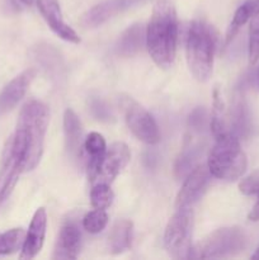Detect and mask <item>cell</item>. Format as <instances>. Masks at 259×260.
<instances>
[{
	"label": "cell",
	"mask_w": 259,
	"mask_h": 260,
	"mask_svg": "<svg viewBox=\"0 0 259 260\" xmlns=\"http://www.w3.org/2000/svg\"><path fill=\"white\" fill-rule=\"evenodd\" d=\"M84 149L89 156L88 169L95 167L99 160L103 157L104 152L107 150V144L104 137L98 132H90L84 142Z\"/></svg>",
	"instance_id": "cell-23"
},
{
	"label": "cell",
	"mask_w": 259,
	"mask_h": 260,
	"mask_svg": "<svg viewBox=\"0 0 259 260\" xmlns=\"http://www.w3.org/2000/svg\"><path fill=\"white\" fill-rule=\"evenodd\" d=\"M144 42L146 43V30L142 24H134L127 28L121 37L118 38L116 45L117 55L128 57L141 51Z\"/></svg>",
	"instance_id": "cell-18"
},
{
	"label": "cell",
	"mask_w": 259,
	"mask_h": 260,
	"mask_svg": "<svg viewBox=\"0 0 259 260\" xmlns=\"http://www.w3.org/2000/svg\"><path fill=\"white\" fill-rule=\"evenodd\" d=\"M249 62L251 65L259 60V12L250 19L249 27V43H248Z\"/></svg>",
	"instance_id": "cell-27"
},
{
	"label": "cell",
	"mask_w": 259,
	"mask_h": 260,
	"mask_svg": "<svg viewBox=\"0 0 259 260\" xmlns=\"http://www.w3.org/2000/svg\"><path fill=\"white\" fill-rule=\"evenodd\" d=\"M63 134H65L66 149L73 157L80 154L83 144V127L79 117L73 109H66L63 113Z\"/></svg>",
	"instance_id": "cell-17"
},
{
	"label": "cell",
	"mask_w": 259,
	"mask_h": 260,
	"mask_svg": "<svg viewBox=\"0 0 259 260\" xmlns=\"http://www.w3.org/2000/svg\"><path fill=\"white\" fill-rule=\"evenodd\" d=\"M36 75H37V71L35 69H28L15 76L4 86V89L0 91V116L8 113L17 107V104L27 93Z\"/></svg>",
	"instance_id": "cell-12"
},
{
	"label": "cell",
	"mask_w": 259,
	"mask_h": 260,
	"mask_svg": "<svg viewBox=\"0 0 259 260\" xmlns=\"http://www.w3.org/2000/svg\"><path fill=\"white\" fill-rule=\"evenodd\" d=\"M250 84L256 89V90H259V66L254 70V73L251 74Z\"/></svg>",
	"instance_id": "cell-32"
},
{
	"label": "cell",
	"mask_w": 259,
	"mask_h": 260,
	"mask_svg": "<svg viewBox=\"0 0 259 260\" xmlns=\"http://www.w3.org/2000/svg\"><path fill=\"white\" fill-rule=\"evenodd\" d=\"M90 111L91 114L99 121H109L112 118L111 109L104 102L99 101V99H93L90 102Z\"/></svg>",
	"instance_id": "cell-30"
},
{
	"label": "cell",
	"mask_w": 259,
	"mask_h": 260,
	"mask_svg": "<svg viewBox=\"0 0 259 260\" xmlns=\"http://www.w3.org/2000/svg\"><path fill=\"white\" fill-rule=\"evenodd\" d=\"M24 238L25 231L22 228L12 229L0 234V255H9L22 250Z\"/></svg>",
	"instance_id": "cell-24"
},
{
	"label": "cell",
	"mask_w": 259,
	"mask_h": 260,
	"mask_svg": "<svg viewBox=\"0 0 259 260\" xmlns=\"http://www.w3.org/2000/svg\"><path fill=\"white\" fill-rule=\"evenodd\" d=\"M211 131L215 139L221 136L231 134L229 128V119L228 113L225 111V104H223L222 96L218 89L213 91V109L211 114Z\"/></svg>",
	"instance_id": "cell-22"
},
{
	"label": "cell",
	"mask_w": 259,
	"mask_h": 260,
	"mask_svg": "<svg viewBox=\"0 0 259 260\" xmlns=\"http://www.w3.org/2000/svg\"><path fill=\"white\" fill-rule=\"evenodd\" d=\"M36 3H37V8L41 15L55 35H57L61 40L66 41V42H80L78 33L70 25L66 24L63 20L58 0H36Z\"/></svg>",
	"instance_id": "cell-11"
},
{
	"label": "cell",
	"mask_w": 259,
	"mask_h": 260,
	"mask_svg": "<svg viewBox=\"0 0 259 260\" xmlns=\"http://www.w3.org/2000/svg\"><path fill=\"white\" fill-rule=\"evenodd\" d=\"M251 259H259V248L256 249L255 253H254L253 255H251Z\"/></svg>",
	"instance_id": "cell-34"
},
{
	"label": "cell",
	"mask_w": 259,
	"mask_h": 260,
	"mask_svg": "<svg viewBox=\"0 0 259 260\" xmlns=\"http://www.w3.org/2000/svg\"><path fill=\"white\" fill-rule=\"evenodd\" d=\"M23 170V160L18 150L15 149L13 137L5 144L0 160V205L5 202L14 190L19 175Z\"/></svg>",
	"instance_id": "cell-9"
},
{
	"label": "cell",
	"mask_w": 259,
	"mask_h": 260,
	"mask_svg": "<svg viewBox=\"0 0 259 260\" xmlns=\"http://www.w3.org/2000/svg\"><path fill=\"white\" fill-rule=\"evenodd\" d=\"M215 140L207 161L211 174L228 182L239 179L248 167V159L239 139L235 135L228 134Z\"/></svg>",
	"instance_id": "cell-4"
},
{
	"label": "cell",
	"mask_w": 259,
	"mask_h": 260,
	"mask_svg": "<svg viewBox=\"0 0 259 260\" xmlns=\"http://www.w3.org/2000/svg\"><path fill=\"white\" fill-rule=\"evenodd\" d=\"M47 228V212L43 207H40L33 215L28 231L25 233L24 243L20 250V259L30 260L41 251L46 236Z\"/></svg>",
	"instance_id": "cell-13"
},
{
	"label": "cell",
	"mask_w": 259,
	"mask_h": 260,
	"mask_svg": "<svg viewBox=\"0 0 259 260\" xmlns=\"http://www.w3.org/2000/svg\"><path fill=\"white\" fill-rule=\"evenodd\" d=\"M131 159V152L124 142H113L107 147L103 157L95 167L88 169V177L91 185L98 183L111 184L117 175L126 168Z\"/></svg>",
	"instance_id": "cell-8"
},
{
	"label": "cell",
	"mask_w": 259,
	"mask_h": 260,
	"mask_svg": "<svg viewBox=\"0 0 259 260\" xmlns=\"http://www.w3.org/2000/svg\"><path fill=\"white\" fill-rule=\"evenodd\" d=\"M200 145L196 144V142L190 139L185 140L183 150L180 151V154L178 155L174 165V173L175 177H177L178 179L185 178L196 167H197L196 162H197L198 156H200Z\"/></svg>",
	"instance_id": "cell-19"
},
{
	"label": "cell",
	"mask_w": 259,
	"mask_h": 260,
	"mask_svg": "<svg viewBox=\"0 0 259 260\" xmlns=\"http://www.w3.org/2000/svg\"><path fill=\"white\" fill-rule=\"evenodd\" d=\"M114 194L111 189V184L106 183H98L91 185L90 190V202L94 208L106 210L113 202Z\"/></svg>",
	"instance_id": "cell-25"
},
{
	"label": "cell",
	"mask_w": 259,
	"mask_h": 260,
	"mask_svg": "<svg viewBox=\"0 0 259 260\" xmlns=\"http://www.w3.org/2000/svg\"><path fill=\"white\" fill-rule=\"evenodd\" d=\"M239 189L245 196H258L259 194V169L251 173L246 178H244L239 184Z\"/></svg>",
	"instance_id": "cell-29"
},
{
	"label": "cell",
	"mask_w": 259,
	"mask_h": 260,
	"mask_svg": "<svg viewBox=\"0 0 259 260\" xmlns=\"http://www.w3.org/2000/svg\"><path fill=\"white\" fill-rule=\"evenodd\" d=\"M107 223H108V215L106 211L99 210V208L88 212L83 218V228L89 234L102 233L106 229Z\"/></svg>",
	"instance_id": "cell-26"
},
{
	"label": "cell",
	"mask_w": 259,
	"mask_h": 260,
	"mask_svg": "<svg viewBox=\"0 0 259 260\" xmlns=\"http://www.w3.org/2000/svg\"><path fill=\"white\" fill-rule=\"evenodd\" d=\"M195 215L192 208H177L168 222L164 234V246L172 258L187 259L192 256V236Z\"/></svg>",
	"instance_id": "cell-5"
},
{
	"label": "cell",
	"mask_w": 259,
	"mask_h": 260,
	"mask_svg": "<svg viewBox=\"0 0 259 260\" xmlns=\"http://www.w3.org/2000/svg\"><path fill=\"white\" fill-rule=\"evenodd\" d=\"M134 225L130 220H118L113 225L109 235V248L113 254H121L128 250L132 241Z\"/></svg>",
	"instance_id": "cell-21"
},
{
	"label": "cell",
	"mask_w": 259,
	"mask_h": 260,
	"mask_svg": "<svg viewBox=\"0 0 259 260\" xmlns=\"http://www.w3.org/2000/svg\"><path fill=\"white\" fill-rule=\"evenodd\" d=\"M211 172L207 165H197L185 177L184 183L180 188L175 200L177 208H192L207 190L211 182Z\"/></svg>",
	"instance_id": "cell-10"
},
{
	"label": "cell",
	"mask_w": 259,
	"mask_h": 260,
	"mask_svg": "<svg viewBox=\"0 0 259 260\" xmlns=\"http://www.w3.org/2000/svg\"><path fill=\"white\" fill-rule=\"evenodd\" d=\"M119 107L130 131L136 139L147 145H155L160 141V131L151 114L130 95L119 96Z\"/></svg>",
	"instance_id": "cell-7"
},
{
	"label": "cell",
	"mask_w": 259,
	"mask_h": 260,
	"mask_svg": "<svg viewBox=\"0 0 259 260\" xmlns=\"http://www.w3.org/2000/svg\"><path fill=\"white\" fill-rule=\"evenodd\" d=\"M248 238L243 229L222 228L213 231L198 246V256L202 259H220L236 255L246 248Z\"/></svg>",
	"instance_id": "cell-6"
},
{
	"label": "cell",
	"mask_w": 259,
	"mask_h": 260,
	"mask_svg": "<svg viewBox=\"0 0 259 260\" xmlns=\"http://www.w3.org/2000/svg\"><path fill=\"white\" fill-rule=\"evenodd\" d=\"M259 12V0H245L240 7L236 9L235 14H234L233 19H231L230 25L226 32L225 42L226 45L231 42L238 35L240 28L245 24L246 22H250L251 18Z\"/></svg>",
	"instance_id": "cell-20"
},
{
	"label": "cell",
	"mask_w": 259,
	"mask_h": 260,
	"mask_svg": "<svg viewBox=\"0 0 259 260\" xmlns=\"http://www.w3.org/2000/svg\"><path fill=\"white\" fill-rule=\"evenodd\" d=\"M217 42L218 35L210 23L202 19L190 23L185 52L190 73L198 81H207L212 74Z\"/></svg>",
	"instance_id": "cell-3"
},
{
	"label": "cell",
	"mask_w": 259,
	"mask_h": 260,
	"mask_svg": "<svg viewBox=\"0 0 259 260\" xmlns=\"http://www.w3.org/2000/svg\"><path fill=\"white\" fill-rule=\"evenodd\" d=\"M142 0H107L95 5L88 12L84 13L81 17L80 23L85 28H94L101 25L102 23L107 22L112 17L117 15L118 13L139 4Z\"/></svg>",
	"instance_id": "cell-14"
},
{
	"label": "cell",
	"mask_w": 259,
	"mask_h": 260,
	"mask_svg": "<svg viewBox=\"0 0 259 260\" xmlns=\"http://www.w3.org/2000/svg\"><path fill=\"white\" fill-rule=\"evenodd\" d=\"M208 117L207 112L205 108H196L188 118V124H189L190 131L193 132H202L207 127Z\"/></svg>",
	"instance_id": "cell-28"
},
{
	"label": "cell",
	"mask_w": 259,
	"mask_h": 260,
	"mask_svg": "<svg viewBox=\"0 0 259 260\" xmlns=\"http://www.w3.org/2000/svg\"><path fill=\"white\" fill-rule=\"evenodd\" d=\"M178 41V17L172 0H156L146 27V47L159 68L174 63Z\"/></svg>",
	"instance_id": "cell-2"
},
{
	"label": "cell",
	"mask_w": 259,
	"mask_h": 260,
	"mask_svg": "<svg viewBox=\"0 0 259 260\" xmlns=\"http://www.w3.org/2000/svg\"><path fill=\"white\" fill-rule=\"evenodd\" d=\"M81 234L75 222H66L61 228L53 249V259H76L80 251Z\"/></svg>",
	"instance_id": "cell-15"
},
{
	"label": "cell",
	"mask_w": 259,
	"mask_h": 260,
	"mask_svg": "<svg viewBox=\"0 0 259 260\" xmlns=\"http://www.w3.org/2000/svg\"><path fill=\"white\" fill-rule=\"evenodd\" d=\"M229 128L238 139L248 137L251 131V118L249 107L244 98L243 91H238L231 104L230 114L228 116Z\"/></svg>",
	"instance_id": "cell-16"
},
{
	"label": "cell",
	"mask_w": 259,
	"mask_h": 260,
	"mask_svg": "<svg viewBox=\"0 0 259 260\" xmlns=\"http://www.w3.org/2000/svg\"><path fill=\"white\" fill-rule=\"evenodd\" d=\"M48 119V108L36 99L27 102L20 111L17 129L12 137L15 149L22 156L24 172H30L40 164Z\"/></svg>",
	"instance_id": "cell-1"
},
{
	"label": "cell",
	"mask_w": 259,
	"mask_h": 260,
	"mask_svg": "<svg viewBox=\"0 0 259 260\" xmlns=\"http://www.w3.org/2000/svg\"><path fill=\"white\" fill-rule=\"evenodd\" d=\"M19 2H22L23 4H25V5H32L35 0H19Z\"/></svg>",
	"instance_id": "cell-33"
},
{
	"label": "cell",
	"mask_w": 259,
	"mask_h": 260,
	"mask_svg": "<svg viewBox=\"0 0 259 260\" xmlns=\"http://www.w3.org/2000/svg\"><path fill=\"white\" fill-rule=\"evenodd\" d=\"M248 217H249V220L254 221V222L259 221V194H258V200H256L254 207L251 208V211H250V213H249Z\"/></svg>",
	"instance_id": "cell-31"
}]
</instances>
